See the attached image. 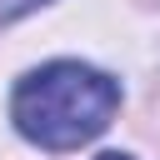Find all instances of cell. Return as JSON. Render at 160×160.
<instances>
[{"label":"cell","mask_w":160,"mask_h":160,"mask_svg":"<svg viewBox=\"0 0 160 160\" xmlns=\"http://www.w3.org/2000/svg\"><path fill=\"white\" fill-rule=\"evenodd\" d=\"M120 105V80L80 60H50L15 80L10 120L40 150H75L95 140Z\"/></svg>","instance_id":"cell-1"},{"label":"cell","mask_w":160,"mask_h":160,"mask_svg":"<svg viewBox=\"0 0 160 160\" xmlns=\"http://www.w3.org/2000/svg\"><path fill=\"white\" fill-rule=\"evenodd\" d=\"M40 5H50V0H0V20H15V15H30V10H40Z\"/></svg>","instance_id":"cell-2"},{"label":"cell","mask_w":160,"mask_h":160,"mask_svg":"<svg viewBox=\"0 0 160 160\" xmlns=\"http://www.w3.org/2000/svg\"><path fill=\"white\" fill-rule=\"evenodd\" d=\"M95 160H130V155H120V150H105V155H95Z\"/></svg>","instance_id":"cell-3"}]
</instances>
